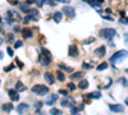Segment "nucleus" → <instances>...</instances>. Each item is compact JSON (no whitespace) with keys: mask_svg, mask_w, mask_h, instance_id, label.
<instances>
[{"mask_svg":"<svg viewBox=\"0 0 128 115\" xmlns=\"http://www.w3.org/2000/svg\"><path fill=\"white\" fill-rule=\"evenodd\" d=\"M3 110L6 111V113H9V111L13 110V105H12L10 102H6V104H4V105H3Z\"/></svg>","mask_w":128,"mask_h":115,"instance_id":"aec40b11","label":"nucleus"},{"mask_svg":"<svg viewBox=\"0 0 128 115\" xmlns=\"http://www.w3.org/2000/svg\"><path fill=\"white\" fill-rule=\"evenodd\" d=\"M5 40H6V42H9V44L13 42V41H14V35H13V33H8Z\"/></svg>","mask_w":128,"mask_h":115,"instance_id":"bb28decb","label":"nucleus"},{"mask_svg":"<svg viewBox=\"0 0 128 115\" xmlns=\"http://www.w3.org/2000/svg\"><path fill=\"white\" fill-rule=\"evenodd\" d=\"M62 18H63V14L62 12H56L52 14V19H54L56 23H59V22H62Z\"/></svg>","mask_w":128,"mask_h":115,"instance_id":"4468645a","label":"nucleus"},{"mask_svg":"<svg viewBox=\"0 0 128 115\" xmlns=\"http://www.w3.org/2000/svg\"><path fill=\"white\" fill-rule=\"evenodd\" d=\"M28 109H29V106L27 105V104H26V102H21L19 105H18V107H17V111L19 114H23L24 111H27Z\"/></svg>","mask_w":128,"mask_h":115,"instance_id":"9b49d317","label":"nucleus"},{"mask_svg":"<svg viewBox=\"0 0 128 115\" xmlns=\"http://www.w3.org/2000/svg\"><path fill=\"white\" fill-rule=\"evenodd\" d=\"M6 53L9 54V56H13V55H14V51H13L12 47H8V49H6Z\"/></svg>","mask_w":128,"mask_h":115,"instance_id":"473e14b6","label":"nucleus"},{"mask_svg":"<svg viewBox=\"0 0 128 115\" xmlns=\"http://www.w3.org/2000/svg\"><path fill=\"white\" fill-rule=\"evenodd\" d=\"M0 83H1V81H0Z\"/></svg>","mask_w":128,"mask_h":115,"instance_id":"09e8293b","label":"nucleus"},{"mask_svg":"<svg viewBox=\"0 0 128 115\" xmlns=\"http://www.w3.org/2000/svg\"><path fill=\"white\" fill-rule=\"evenodd\" d=\"M56 1L63 3V4H68V3H70V0H56Z\"/></svg>","mask_w":128,"mask_h":115,"instance_id":"c9c22d12","label":"nucleus"},{"mask_svg":"<svg viewBox=\"0 0 128 115\" xmlns=\"http://www.w3.org/2000/svg\"><path fill=\"white\" fill-rule=\"evenodd\" d=\"M51 60H52L51 53L47 49H45V47H41V54H40V56H39V63L42 66H47L49 64H50Z\"/></svg>","mask_w":128,"mask_h":115,"instance_id":"f257e3e1","label":"nucleus"},{"mask_svg":"<svg viewBox=\"0 0 128 115\" xmlns=\"http://www.w3.org/2000/svg\"><path fill=\"white\" fill-rule=\"evenodd\" d=\"M50 114H51V115H62V110H59V109H55V107H51V110H50Z\"/></svg>","mask_w":128,"mask_h":115,"instance_id":"b1692460","label":"nucleus"},{"mask_svg":"<svg viewBox=\"0 0 128 115\" xmlns=\"http://www.w3.org/2000/svg\"><path fill=\"white\" fill-rule=\"evenodd\" d=\"M109 109H110L113 113H122L124 110V106L120 105V104H111V105H109Z\"/></svg>","mask_w":128,"mask_h":115,"instance_id":"0eeeda50","label":"nucleus"},{"mask_svg":"<svg viewBox=\"0 0 128 115\" xmlns=\"http://www.w3.org/2000/svg\"><path fill=\"white\" fill-rule=\"evenodd\" d=\"M28 14H29V16H31V17H35V18H37V14H39V10H37V9H29Z\"/></svg>","mask_w":128,"mask_h":115,"instance_id":"a878e982","label":"nucleus"},{"mask_svg":"<svg viewBox=\"0 0 128 115\" xmlns=\"http://www.w3.org/2000/svg\"><path fill=\"white\" fill-rule=\"evenodd\" d=\"M82 109H83V105H80L78 107H72V111H70V113H72V115H74V114H77L78 111L82 110Z\"/></svg>","mask_w":128,"mask_h":115,"instance_id":"393cba45","label":"nucleus"},{"mask_svg":"<svg viewBox=\"0 0 128 115\" xmlns=\"http://www.w3.org/2000/svg\"><path fill=\"white\" fill-rule=\"evenodd\" d=\"M56 100H58V96H56V95H50V96H49V97L46 99L45 104H46V105H49V106H51L52 104L56 101Z\"/></svg>","mask_w":128,"mask_h":115,"instance_id":"ddd939ff","label":"nucleus"},{"mask_svg":"<svg viewBox=\"0 0 128 115\" xmlns=\"http://www.w3.org/2000/svg\"><path fill=\"white\" fill-rule=\"evenodd\" d=\"M126 105H127V106H128V97H127V99H126Z\"/></svg>","mask_w":128,"mask_h":115,"instance_id":"a18cd8bd","label":"nucleus"},{"mask_svg":"<svg viewBox=\"0 0 128 115\" xmlns=\"http://www.w3.org/2000/svg\"><path fill=\"white\" fill-rule=\"evenodd\" d=\"M95 1H96V3H99V4L101 5V4H103V3H104V0H95Z\"/></svg>","mask_w":128,"mask_h":115,"instance_id":"79ce46f5","label":"nucleus"},{"mask_svg":"<svg viewBox=\"0 0 128 115\" xmlns=\"http://www.w3.org/2000/svg\"><path fill=\"white\" fill-rule=\"evenodd\" d=\"M105 53H106V47H105L104 45L99 46V47H97V49H96L95 51H93V54H95L96 56H104Z\"/></svg>","mask_w":128,"mask_h":115,"instance_id":"1a4fd4ad","label":"nucleus"},{"mask_svg":"<svg viewBox=\"0 0 128 115\" xmlns=\"http://www.w3.org/2000/svg\"><path fill=\"white\" fill-rule=\"evenodd\" d=\"M44 78L46 79L47 83H50V84H52V83H54V81H55L54 76H52L50 72H46V73H45V74H44Z\"/></svg>","mask_w":128,"mask_h":115,"instance_id":"f8f14e48","label":"nucleus"},{"mask_svg":"<svg viewBox=\"0 0 128 115\" xmlns=\"http://www.w3.org/2000/svg\"><path fill=\"white\" fill-rule=\"evenodd\" d=\"M31 90H32L33 93H36V95H39V96H44V95L49 93V87L47 86H44V84H35Z\"/></svg>","mask_w":128,"mask_h":115,"instance_id":"20e7f679","label":"nucleus"},{"mask_svg":"<svg viewBox=\"0 0 128 115\" xmlns=\"http://www.w3.org/2000/svg\"><path fill=\"white\" fill-rule=\"evenodd\" d=\"M99 35H100V37H103L105 40H111L113 37L116 36V31L114 28H103V29H100Z\"/></svg>","mask_w":128,"mask_h":115,"instance_id":"7ed1b4c3","label":"nucleus"},{"mask_svg":"<svg viewBox=\"0 0 128 115\" xmlns=\"http://www.w3.org/2000/svg\"><path fill=\"white\" fill-rule=\"evenodd\" d=\"M67 88H68L69 91H74V90H76L77 87H76V84H74L73 82H69L68 84H67Z\"/></svg>","mask_w":128,"mask_h":115,"instance_id":"cd10ccee","label":"nucleus"},{"mask_svg":"<svg viewBox=\"0 0 128 115\" xmlns=\"http://www.w3.org/2000/svg\"><path fill=\"white\" fill-rule=\"evenodd\" d=\"M93 41H95V38L92 37V38H88L87 41H85V44H90V42H93Z\"/></svg>","mask_w":128,"mask_h":115,"instance_id":"58836bf2","label":"nucleus"},{"mask_svg":"<svg viewBox=\"0 0 128 115\" xmlns=\"http://www.w3.org/2000/svg\"><path fill=\"white\" fill-rule=\"evenodd\" d=\"M59 93L63 95V96H67V95H68V92H67L65 90H59Z\"/></svg>","mask_w":128,"mask_h":115,"instance_id":"f704fd0d","label":"nucleus"},{"mask_svg":"<svg viewBox=\"0 0 128 115\" xmlns=\"http://www.w3.org/2000/svg\"><path fill=\"white\" fill-rule=\"evenodd\" d=\"M3 58H4V54H3L1 51H0V59H3Z\"/></svg>","mask_w":128,"mask_h":115,"instance_id":"c03bdc74","label":"nucleus"},{"mask_svg":"<svg viewBox=\"0 0 128 115\" xmlns=\"http://www.w3.org/2000/svg\"><path fill=\"white\" fill-rule=\"evenodd\" d=\"M22 45H23V42H22L21 40H18V41H16V44H14V49H19V47H22Z\"/></svg>","mask_w":128,"mask_h":115,"instance_id":"c85d7f7f","label":"nucleus"},{"mask_svg":"<svg viewBox=\"0 0 128 115\" xmlns=\"http://www.w3.org/2000/svg\"><path fill=\"white\" fill-rule=\"evenodd\" d=\"M126 73H127V74H128V68H127V69H126Z\"/></svg>","mask_w":128,"mask_h":115,"instance_id":"de8ad7c7","label":"nucleus"},{"mask_svg":"<svg viewBox=\"0 0 128 115\" xmlns=\"http://www.w3.org/2000/svg\"><path fill=\"white\" fill-rule=\"evenodd\" d=\"M8 95H9V99L12 100V101H18V100H19V93H18L17 90H9Z\"/></svg>","mask_w":128,"mask_h":115,"instance_id":"6e6552de","label":"nucleus"},{"mask_svg":"<svg viewBox=\"0 0 128 115\" xmlns=\"http://www.w3.org/2000/svg\"><path fill=\"white\" fill-rule=\"evenodd\" d=\"M83 68H85V69H88V68H90V65L87 64V63H85V64H83Z\"/></svg>","mask_w":128,"mask_h":115,"instance_id":"a19ab883","label":"nucleus"},{"mask_svg":"<svg viewBox=\"0 0 128 115\" xmlns=\"http://www.w3.org/2000/svg\"><path fill=\"white\" fill-rule=\"evenodd\" d=\"M16 63L18 64V68H21V69L24 66V64H23V63H22V61H19V59H16Z\"/></svg>","mask_w":128,"mask_h":115,"instance_id":"2f4dec72","label":"nucleus"},{"mask_svg":"<svg viewBox=\"0 0 128 115\" xmlns=\"http://www.w3.org/2000/svg\"><path fill=\"white\" fill-rule=\"evenodd\" d=\"M120 23H127L128 24V19L127 18H122V19H120Z\"/></svg>","mask_w":128,"mask_h":115,"instance_id":"e433bc0d","label":"nucleus"},{"mask_svg":"<svg viewBox=\"0 0 128 115\" xmlns=\"http://www.w3.org/2000/svg\"><path fill=\"white\" fill-rule=\"evenodd\" d=\"M119 81H120V83L123 84V87H127V86H128V82H127V79H126V78H120Z\"/></svg>","mask_w":128,"mask_h":115,"instance_id":"7c9ffc66","label":"nucleus"},{"mask_svg":"<svg viewBox=\"0 0 128 115\" xmlns=\"http://www.w3.org/2000/svg\"><path fill=\"white\" fill-rule=\"evenodd\" d=\"M14 68V64H9L8 66H5L4 68V72H9V70H12Z\"/></svg>","mask_w":128,"mask_h":115,"instance_id":"c756f323","label":"nucleus"},{"mask_svg":"<svg viewBox=\"0 0 128 115\" xmlns=\"http://www.w3.org/2000/svg\"><path fill=\"white\" fill-rule=\"evenodd\" d=\"M68 104H69V102H68V100H67V99H63V100H62V105H63V106H67Z\"/></svg>","mask_w":128,"mask_h":115,"instance_id":"72a5a7b5","label":"nucleus"},{"mask_svg":"<svg viewBox=\"0 0 128 115\" xmlns=\"http://www.w3.org/2000/svg\"><path fill=\"white\" fill-rule=\"evenodd\" d=\"M68 55L70 58H76L78 56V47L76 44H72V45H69V49H68Z\"/></svg>","mask_w":128,"mask_h":115,"instance_id":"423d86ee","label":"nucleus"},{"mask_svg":"<svg viewBox=\"0 0 128 115\" xmlns=\"http://www.w3.org/2000/svg\"><path fill=\"white\" fill-rule=\"evenodd\" d=\"M59 68L60 69H63V70H65V72H72V68H69V66H67L64 63H60L59 64Z\"/></svg>","mask_w":128,"mask_h":115,"instance_id":"5701e85b","label":"nucleus"},{"mask_svg":"<svg viewBox=\"0 0 128 115\" xmlns=\"http://www.w3.org/2000/svg\"><path fill=\"white\" fill-rule=\"evenodd\" d=\"M82 76H83V73L82 72H74L72 76H70V81H74V79H81Z\"/></svg>","mask_w":128,"mask_h":115,"instance_id":"f3484780","label":"nucleus"},{"mask_svg":"<svg viewBox=\"0 0 128 115\" xmlns=\"http://www.w3.org/2000/svg\"><path fill=\"white\" fill-rule=\"evenodd\" d=\"M124 40H126V42L128 44V33H127V35H126V36H124Z\"/></svg>","mask_w":128,"mask_h":115,"instance_id":"37998d69","label":"nucleus"},{"mask_svg":"<svg viewBox=\"0 0 128 115\" xmlns=\"http://www.w3.org/2000/svg\"><path fill=\"white\" fill-rule=\"evenodd\" d=\"M56 78H58V81H60V82H64V81H65V74H64L62 70H56Z\"/></svg>","mask_w":128,"mask_h":115,"instance_id":"dca6fc26","label":"nucleus"},{"mask_svg":"<svg viewBox=\"0 0 128 115\" xmlns=\"http://www.w3.org/2000/svg\"><path fill=\"white\" fill-rule=\"evenodd\" d=\"M35 106L37 107V109H39V107L42 106V102H40V101H39V102H36V104H35Z\"/></svg>","mask_w":128,"mask_h":115,"instance_id":"4c0bfd02","label":"nucleus"},{"mask_svg":"<svg viewBox=\"0 0 128 115\" xmlns=\"http://www.w3.org/2000/svg\"><path fill=\"white\" fill-rule=\"evenodd\" d=\"M21 10L23 13H28L29 12V4H27V3H21Z\"/></svg>","mask_w":128,"mask_h":115,"instance_id":"6ab92c4d","label":"nucleus"},{"mask_svg":"<svg viewBox=\"0 0 128 115\" xmlns=\"http://www.w3.org/2000/svg\"><path fill=\"white\" fill-rule=\"evenodd\" d=\"M108 68V63H100L99 65H97V70H99V72H101V70H104V69H106Z\"/></svg>","mask_w":128,"mask_h":115,"instance_id":"4be33fe9","label":"nucleus"},{"mask_svg":"<svg viewBox=\"0 0 128 115\" xmlns=\"http://www.w3.org/2000/svg\"><path fill=\"white\" fill-rule=\"evenodd\" d=\"M127 56H128V51L127 50H119V51H116V53L110 58V63H111L113 65H115L116 63L124 60Z\"/></svg>","mask_w":128,"mask_h":115,"instance_id":"f03ea898","label":"nucleus"},{"mask_svg":"<svg viewBox=\"0 0 128 115\" xmlns=\"http://www.w3.org/2000/svg\"><path fill=\"white\" fill-rule=\"evenodd\" d=\"M8 1H9V3H12L13 5H17V4H18V1H17V0H8Z\"/></svg>","mask_w":128,"mask_h":115,"instance_id":"ea45409f","label":"nucleus"},{"mask_svg":"<svg viewBox=\"0 0 128 115\" xmlns=\"http://www.w3.org/2000/svg\"><path fill=\"white\" fill-rule=\"evenodd\" d=\"M88 99H100L101 97V93L99 91H95V92H91V93H88V95H86Z\"/></svg>","mask_w":128,"mask_h":115,"instance_id":"a211bd4d","label":"nucleus"},{"mask_svg":"<svg viewBox=\"0 0 128 115\" xmlns=\"http://www.w3.org/2000/svg\"><path fill=\"white\" fill-rule=\"evenodd\" d=\"M16 90H17V91H26V87H24V84L22 83V82H17Z\"/></svg>","mask_w":128,"mask_h":115,"instance_id":"412c9836","label":"nucleus"},{"mask_svg":"<svg viewBox=\"0 0 128 115\" xmlns=\"http://www.w3.org/2000/svg\"><path fill=\"white\" fill-rule=\"evenodd\" d=\"M1 44H3V38L0 37V45H1Z\"/></svg>","mask_w":128,"mask_h":115,"instance_id":"49530a36","label":"nucleus"},{"mask_svg":"<svg viewBox=\"0 0 128 115\" xmlns=\"http://www.w3.org/2000/svg\"><path fill=\"white\" fill-rule=\"evenodd\" d=\"M87 87H88V81L81 79V81H80V83H78V88H80V90H86Z\"/></svg>","mask_w":128,"mask_h":115,"instance_id":"2eb2a0df","label":"nucleus"},{"mask_svg":"<svg viewBox=\"0 0 128 115\" xmlns=\"http://www.w3.org/2000/svg\"><path fill=\"white\" fill-rule=\"evenodd\" d=\"M62 13L65 14L68 18H74V17H76V9H74L73 6H70V5L63 6V8H62Z\"/></svg>","mask_w":128,"mask_h":115,"instance_id":"39448f33","label":"nucleus"},{"mask_svg":"<svg viewBox=\"0 0 128 115\" xmlns=\"http://www.w3.org/2000/svg\"><path fill=\"white\" fill-rule=\"evenodd\" d=\"M22 36H23V38H29V37H32V29L29 27H24L22 28Z\"/></svg>","mask_w":128,"mask_h":115,"instance_id":"9d476101","label":"nucleus"}]
</instances>
